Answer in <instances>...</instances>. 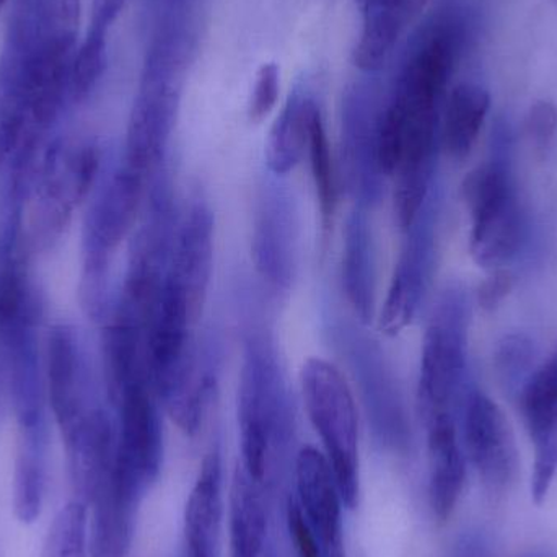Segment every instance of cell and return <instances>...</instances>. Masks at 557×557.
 Segmentation results:
<instances>
[{
  "instance_id": "cell-1",
  "label": "cell",
  "mask_w": 557,
  "mask_h": 557,
  "mask_svg": "<svg viewBox=\"0 0 557 557\" xmlns=\"http://www.w3.org/2000/svg\"><path fill=\"white\" fill-rule=\"evenodd\" d=\"M0 49V172L35 162L72 104L82 0H12Z\"/></svg>"
},
{
  "instance_id": "cell-2",
  "label": "cell",
  "mask_w": 557,
  "mask_h": 557,
  "mask_svg": "<svg viewBox=\"0 0 557 557\" xmlns=\"http://www.w3.org/2000/svg\"><path fill=\"white\" fill-rule=\"evenodd\" d=\"M238 425L245 473L273 490L290 451L295 418L276 349L263 333H251L245 343Z\"/></svg>"
},
{
  "instance_id": "cell-3",
  "label": "cell",
  "mask_w": 557,
  "mask_h": 557,
  "mask_svg": "<svg viewBox=\"0 0 557 557\" xmlns=\"http://www.w3.org/2000/svg\"><path fill=\"white\" fill-rule=\"evenodd\" d=\"M149 176L123 160H104L100 176L85 202L82 222V308L90 320L103 323L113 305L111 270L121 245L136 228L143 212Z\"/></svg>"
},
{
  "instance_id": "cell-4",
  "label": "cell",
  "mask_w": 557,
  "mask_h": 557,
  "mask_svg": "<svg viewBox=\"0 0 557 557\" xmlns=\"http://www.w3.org/2000/svg\"><path fill=\"white\" fill-rule=\"evenodd\" d=\"M103 149L94 140L55 133L39 153L25 199V237L32 255L48 253L87 202L101 169Z\"/></svg>"
},
{
  "instance_id": "cell-5",
  "label": "cell",
  "mask_w": 557,
  "mask_h": 557,
  "mask_svg": "<svg viewBox=\"0 0 557 557\" xmlns=\"http://www.w3.org/2000/svg\"><path fill=\"white\" fill-rule=\"evenodd\" d=\"M463 189L474 260L494 268L520 257L529 245L530 224L513 176L509 126L497 124L490 159L468 175Z\"/></svg>"
},
{
  "instance_id": "cell-6",
  "label": "cell",
  "mask_w": 557,
  "mask_h": 557,
  "mask_svg": "<svg viewBox=\"0 0 557 557\" xmlns=\"http://www.w3.org/2000/svg\"><path fill=\"white\" fill-rule=\"evenodd\" d=\"M300 386L343 503L354 509L359 500V424L352 392L339 369L323 359L304 363Z\"/></svg>"
},
{
  "instance_id": "cell-7",
  "label": "cell",
  "mask_w": 557,
  "mask_h": 557,
  "mask_svg": "<svg viewBox=\"0 0 557 557\" xmlns=\"http://www.w3.org/2000/svg\"><path fill=\"white\" fill-rule=\"evenodd\" d=\"M467 295L461 288L444 292L425 331L419 376V409L422 419L454 414L455 401L463 388L467 373Z\"/></svg>"
},
{
  "instance_id": "cell-8",
  "label": "cell",
  "mask_w": 557,
  "mask_h": 557,
  "mask_svg": "<svg viewBox=\"0 0 557 557\" xmlns=\"http://www.w3.org/2000/svg\"><path fill=\"white\" fill-rule=\"evenodd\" d=\"M180 72L152 59H146L144 64L120 159L149 178L156 175L172 136L178 110Z\"/></svg>"
},
{
  "instance_id": "cell-9",
  "label": "cell",
  "mask_w": 557,
  "mask_h": 557,
  "mask_svg": "<svg viewBox=\"0 0 557 557\" xmlns=\"http://www.w3.org/2000/svg\"><path fill=\"white\" fill-rule=\"evenodd\" d=\"M341 346L350 363V372L359 386L367 418L380 444L393 451L411 447V425L395 379L379 343L354 327L341 331Z\"/></svg>"
},
{
  "instance_id": "cell-10",
  "label": "cell",
  "mask_w": 557,
  "mask_h": 557,
  "mask_svg": "<svg viewBox=\"0 0 557 557\" xmlns=\"http://www.w3.org/2000/svg\"><path fill=\"white\" fill-rule=\"evenodd\" d=\"M438 198L432 189L414 221L393 271L380 317L383 333L395 336L412 323L431 287L437 255Z\"/></svg>"
},
{
  "instance_id": "cell-11",
  "label": "cell",
  "mask_w": 557,
  "mask_h": 557,
  "mask_svg": "<svg viewBox=\"0 0 557 557\" xmlns=\"http://www.w3.org/2000/svg\"><path fill=\"white\" fill-rule=\"evenodd\" d=\"M159 396L150 380L131 383L116 396V471L146 493L159 476L163 460V429Z\"/></svg>"
},
{
  "instance_id": "cell-12",
  "label": "cell",
  "mask_w": 557,
  "mask_h": 557,
  "mask_svg": "<svg viewBox=\"0 0 557 557\" xmlns=\"http://www.w3.org/2000/svg\"><path fill=\"white\" fill-rule=\"evenodd\" d=\"M382 110L366 88H356L344 101L341 163L344 182L357 208H372L382 198L386 176L379 156Z\"/></svg>"
},
{
  "instance_id": "cell-13",
  "label": "cell",
  "mask_w": 557,
  "mask_h": 557,
  "mask_svg": "<svg viewBox=\"0 0 557 557\" xmlns=\"http://www.w3.org/2000/svg\"><path fill=\"white\" fill-rule=\"evenodd\" d=\"M298 215L287 188L264 183L255 208L251 255L261 278L274 290H288L297 270Z\"/></svg>"
},
{
  "instance_id": "cell-14",
  "label": "cell",
  "mask_w": 557,
  "mask_h": 557,
  "mask_svg": "<svg viewBox=\"0 0 557 557\" xmlns=\"http://www.w3.org/2000/svg\"><path fill=\"white\" fill-rule=\"evenodd\" d=\"M463 438L483 483L494 493L509 490L519 467L516 441L503 411L476 388L463 395Z\"/></svg>"
},
{
  "instance_id": "cell-15",
  "label": "cell",
  "mask_w": 557,
  "mask_h": 557,
  "mask_svg": "<svg viewBox=\"0 0 557 557\" xmlns=\"http://www.w3.org/2000/svg\"><path fill=\"white\" fill-rule=\"evenodd\" d=\"M214 270V215L201 199L186 208L176 224L165 284L201 314Z\"/></svg>"
},
{
  "instance_id": "cell-16",
  "label": "cell",
  "mask_w": 557,
  "mask_h": 557,
  "mask_svg": "<svg viewBox=\"0 0 557 557\" xmlns=\"http://www.w3.org/2000/svg\"><path fill=\"white\" fill-rule=\"evenodd\" d=\"M298 507L313 533L323 557H346L343 517L336 478L326 457L314 447H304L295 460Z\"/></svg>"
},
{
  "instance_id": "cell-17",
  "label": "cell",
  "mask_w": 557,
  "mask_h": 557,
  "mask_svg": "<svg viewBox=\"0 0 557 557\" xmlns=\"http://www.w3.org/2000/svg\"><path fill=\"white\" fill-rule=\"evenodd\" d=\"M520 405L535 445L532 496L542 504L557 474V347L520 389Z\"/></svg>"
},
{
  "instance_id": "cell-18",
  "label": "cell",
  "mask_w": 557,
  "mask_h": 557,
  "mask_svg": "<svg viewBox=\"0 0 557 557\" xmlns=\"http://www.w3.org/2000/svg\"><path fill=\"white\" fill-rule=\"evenodd\" d=\"M270 490L244 470L235 473L231 493V557H277Z\"/></svg>"
},
{
  "instance_id": "cell-19",
  "label": "cell",
  "mask_w": 557,
  "mask_h": 557,
  "mask_svg": "<svg viewBox=\"0 0 557 557\" xmlns=\"http://www.w3.org/2000/svg\"><path fill=\"white\" fill-rule=\"evenodd\" d=\"M222 516V460L214 448L202 461L186 503L182 557H219Z\"/></svg>"
},
{
  "instance_id": "cell-20",
  "label": "cell",
  "mask_w": 557,
  "mask_h": 557,
  "mask_svg": "<svg viewBox=\"0 0 557 557\" xmlns=\"http://www.w3.org/2000/svg\"><path fill=\"white\" fill-rule=\"evenodd\" d=\"M367 209L357 208L347 218L341 257V284L347 301L362 323L375 311L376 248Z\"/></svg>"
},
{
  "instance_id": "cell-21",
  "label": "cell",
  "mask_w": 557,
  "mask_h": 557,
  "mask_svg": "<svg viewBox=\"0 0 557 557\" xmlns=\"http://www.w3.org/2000/svg\"><path fill=\"white\" fill-rule=\"evenodd\" d=\"M428 429L429 496L435 517L445 522L457 507L465 484V457L454 414L424 421Z\"/></svg>"
},
{
  "instance_id": "cell-22",
  "label": "cell",
  "mask_w": 557,
  "mask_h": 557,
  "mask_svg": "<svg viewBox=\"0 0 557 557\" xmlns=\"http://www.w3.org/2000/svg\"><path fill=\"white\" fill-rule=\"evenodd\" d=\"M317 110V103L304 88H297L288 97L268 136L267 162L274 176L288 175L304 159L311 117Z\"/></svg>"
},
{
  "instance_id": "cell-23",
  "label": "cell",
  "mask_w": 557,
  "mask_h": 557,
  "mask_svg": "<svg viewBox=\"0 0 557 557\" xmlns=\"http://www.w3.org/2000/svg\"><path fill=\"white\" fill-rule=\"evenodd\" d=\"M49 425L18 431V454L15 463V513L22 522L38 519L45 500L48 471Z\"/></svg>"
},
{
  "instance_id": "cell-24",
  "label": "cell",
  "mask_w": 557,
  "mask_h": 557,
  "mask_svg": "<svg viewBox=\"0 0 557 557\" xmlns=\"http://www.w3.org/2000/svg\"><path fill=\"white\" fill-rule=\"evenodd\" d=\"M490 107V94L480 85L460 84L451 90L442 121L441 140L454 159H465L471 152Z\"/></svg>"
},
{
  "instance_id": "cell-25",
  "label": "cell",
  "mask_w": 557,
  "mask_h": 557,
  "mask_svg": "<svg viewBox=\"0 0 557 557\" xmlns=\"http://www.w3.org/2000/svg\"><path fill=\"white\" fill-rule=\"evenodd\" d=\"M412 7L395 0L362 12V28L354 49V62L363 72H376L392 54Z\"/></svg>"
},
{
  "instance_id": "cell-26",
  "label": "cell",
  "mask_w": 557,
  "mask_h": 557,
  "mask_svg": "<svg viewBox=\"0 0 557 557\" xmlns=\"http://www.w3.org/2000/svg\"><path fill=\"white\" fill-rule=\"evenodd\" d=\"M308 159H310L311 178H313L314 193L320 206L321 222L324 231L330 228L336 214L337 199H339V175L334 165L327 140L326 127L320 108L314 111L310 124V139H308Z\"/></svg>"
},
{
  "instance_id": "cell-27",
  "label": "cell",
  "mask_w": 557,
  "mask_h": 557,
  "mask_svg": "<svg viewBox=\"0 0 557 557\" xmlns=\"http://www.w3.org/2000/svg\"><path fill=\"white\" fill-rule=\"evenodd\" d=\"M88 507L72 500L55 517L49 529L42 557H87Z\"/></svg>"
},
{
  "instance_id": "cell-28",
  "label": "cell",
  "mask_w": 557,
  "mask_h": 557,
  "mask_svg": "<svg viewBox=\"0 0 557 557\" xmlns=\"http://www.w3.org/2000/svg\"><path fill=\"white\" fill-rule=\"evenodd\" d=\"M535 343L527 334L513 333L504 337L496 349L494 366L500 382L509 392H520L533 373Z\"/></svg>"
},
{
  "instance_id": "cell-29",
  "label": "cell",
  "mask_w": 557,
  "mask_h": 557,
  "mask_svg": "<svg viewBox=\"0 0 557 557\" xmlns=\"http://www.w3.org/2000/svg\"><path fill=\"white\" fill-rule=\"evenodd\" d=\"M281 90V69L276 62H268L258 69L253 90L248 101V116L253 123H261L270 116L277 103Z\"/></svg>"
},
{
  "instance_id": "cell-30",
  "label": "cell",
  "mask_w": 557,
  "mask_h": 557,
  "mask_svg": "<svg viewBox=\"0 0 557 557\" xmlns=\"http://www.w3.org/2000/svg\"><path fill=\"white\" fill-rule=\"evenodd\" d=\"M530 136L535 140L536 146H548L549 140L555 136L557 127V110L549 101H539L530 110L527 121Z\"/></svg>"
},
{
  "instance_id": "cell-31",
  "label": "cell",
  "mask_w": 557,
  "mask_h": 557,
  "mask_svg": "<svg viewBox=\"0 0 557 557\" xmlns=\"http://www.w3.org/2000/svg\"><path fill=\"white\" fill-rule=\"evenodd\" d=\"M287 522L298 557H323L320 546H318L311 530L308 529L304 513H301L300 507L295 500H292L290 506H288Z\"/></svg>"
},
{
  "instance_id": "cell-32",
  "label": "cell",
  "mask_w": 557,
  "mask_h": 557,
  "mask_svg": "<svg viewBox=\"0 0 557 557\" xmlns=\"http://www.w3.org/2000/svg\"><path fill=\"white\" fill-rule=\"evenodd\" d=\"M513 277L506 271H497L480 288V304L486 310L496 308L512 290Z\"/></svg>"
},
{
  "instance_id": "cell-33",
  "label": "cell",
  "mask_w": 557,
  "mask_h": 557,
  "mask_svg": "<svg viewBox=\"0 0 557 557\" xmlns=\"http://www.w3.org/2000/svg\"><path fill=\"white\" fill-rule=\"evenodd\" d=\"M487 553H490V542L486 536L474 532L461 540L455 557H487Z\"/></svg>"
},
{
  "instance_id": "cell-34",
  "label": "cell",
  "mask_w": 557,
  "mask_h": 557,
  "mask_svg": "<svg viewBox=\"0 0 557 557\" xmlns=\"http://www.w3.org/2000/svg\"><path fill=\"white\" fill-rule=\"evenodd\" d=\"M388 2H395V0H356L357 7H359L360 13L366 12V10L373 9V7L383 5V3H388ZM409 3H411V0H409Z\"/></svg>"
},
{
  "instance_id": "cell-35",
  "label": "cell",
  "mask_w": 557,
  "mask_h": 557,
  "mask_svg": "<svg viewBox=\"0 0 557 557\" xmlns=\"http://www.w3.org/2000/svg\"><path fill=\"white\" fill-rule=\"evenodd\" d=\"M10 2H12V0H0V15H2L3 10L10 5Z\"/></svg>"
},
{
  "instance_id": "cell-36",
  "label": "cell",
  "mask_w": 557,
  "mask_h": 557,
  "mask_svg": "<svg viewBox=\"0 0 557 557\" xmlns=\"http://www.w3.org/2000/svg\"><path fill=\"white\" fill-rule=\"evenodd\" d=\"M422 2H424V0H411L412 9H416V7L421 5Z\"/></svg>"
}]
</instances>
